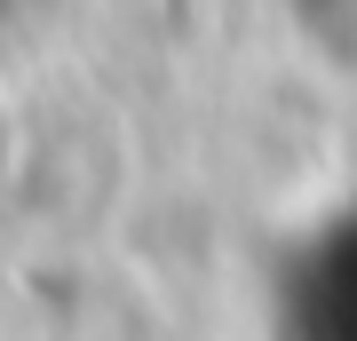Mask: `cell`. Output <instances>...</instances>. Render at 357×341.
I'll list each match as a JSON object with an SVG mask.
<instances>
[{
  "label": "cell",
  "instance_id": "1",
  "mask_svg": "<svg viewBox=\"0 0 357 341\" xmlns=\"http://www.w3.org/2000/svg\"><path fill=\"white\" fill-rule=\"evenodd\" d=\"M302 317L333 333H357V199L302 246Z\"/></svg>",
  "mask_w": 357,
  "mask_h": 341
},
{
  "label": "cell",
  "instance_id": "2",
  "mask_svg": "<svg viewBox=\"0 0 357 341\" xmlns=\"http://www.w3.org/2000/svg\"><path fill=\"white\" fill-rule=\"evenodd\" d=\"M0 175H8V127H0Z\"/></svg>",
  "mask_w": 357,
  "mask_h": 341
},
{
  "label": "cell",
  "instance_id": "3",
  "mask_svg": "<svg viewBox=\"0 0 357 341\" xmlns=\"http://www.w3.org/2000/svg\"><path fill=\"white\" fill-rule=\"evenodd\" d=\"M0 8H8V0H0Z\"/></svg>",
  "mask_w": 357,
  "mask_h": 341
}]
</instances>
